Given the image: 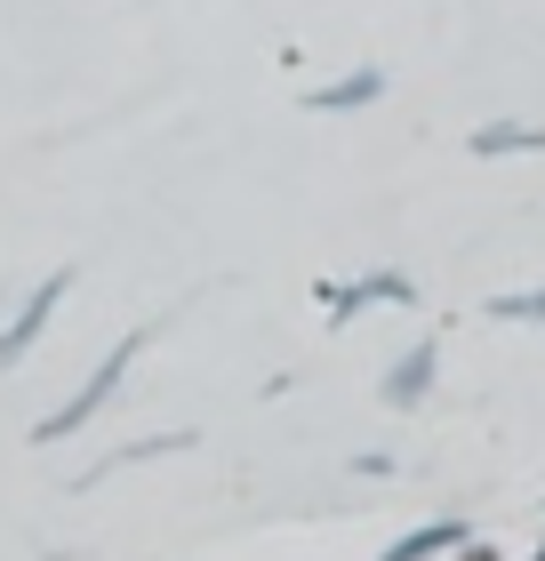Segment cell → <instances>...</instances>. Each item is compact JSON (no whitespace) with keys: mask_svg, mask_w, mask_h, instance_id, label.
Segmentation results:
<instances>
[{"mask_svg":"<svg viewBox=\"0 0 545 561\" xmlns=\"http://www.w3.org/2000/svg\"><path fill=\"white\" fill-rule=\"evenodd\" d=\"M137 345H145V337H121V345L105 353V362H96V369H89V386H81V393H72V401H65V410H57V417H48V425H41V442H48V433H81V425H89L96 410H105V401H113V386H121V377H128V362H137Z\"/></svg>","mask_w":545,"mask_h":561,"instance_id":"cell-1","label":"cell"},{"mask_svg":"<svg viewBox=\"0 0 545 561\" xmlns=\"http://www.w3.org/2000/svg\"><path fill=\"white\" fill-rule=\"evenodd\" d=\"M65 289H72V273H48L41 289H33V305H24V313H16L9 329H0V369H9L16 353H24V345H33L41 329H48V313H57V297H65Z\"/></svg>","mask_w":545,"mask_h":561,"instance_id":"cell-2","label":"cell"},{"mask_svg":"<svg viewBox=\"0 0 545 561\" xmlns=\"http://www.w3.org/2000/svg\"><path fill=\"white\" fill-rule=\"evenodd\" d=\"M377 89H385V81H377V72H353V81H337V89H321V96H314V105H321V113H345V105H370V96H377Z\"/></svg>","mask_w":545,"mask_h":561,"instance_id":"cell-3","label":"cell"},{"mask_svg":"<svg viewBox=\"0 0 545 561\" xmlns=\"http://www.w3.org/2000/svg\"><path fill=\"white\" fill-rule=\"evenodd\" d=\"M465 538V529L457 522H441V529H418V538H401L394 553H385V561H425V553H441V546H457Z\"/></svg>","mask_w":545,"mask_h":561,"instance_id":"cell-4","label":"cell"},{"mask_svg":"<svg viewBox=\"0 0 545 561\" xmlns=\"http://www.w3.org/2000/svg\"><path fill=\"white\" fill-rule=\"evenodd\" d=\"M425 377H433V345H425V353H409V362L394 369V386H385V393H394V401H418V393H425Z\"/></svg>","mask_w":545,"mask_h":561,"instance_id":"cell-5","label":"cell"},{"mask_svg":"<svg viewBox=\"0 0 545 561\" xmlns=\"http://www.w3.org/2000/svg\"><path fill=\"white\" fill-rule=\"evenodd\" d=\"M513 145H545V129H481L474 152H513Z\"/></svg>","mask_w":545,"mask_h":561,"instance_id":"cell-6","label":"cell"},{"mask_svg":"<svg viewBox=\"0 0 545 561\" xmlns=\"http://www.w3.org/2000/svg\"><path fill=\"white\" fill-rule=\"evenodd\" d=\"M498 313H545V297H498Z\"/></svg>","mask_w":545,"mask_h":561,"instance_id":"cell-7","label":"cell"},{"mask_svg":"<svg viewBox=\"0 0 545 561\" xmlns=\"http://www.w3.org/2000/svg\"><path fill=\"white\" fill-rule=\"evenodd\" d=\"M465 561H498V553H465Z\"/></svg>","mask_w":545,"mask_h":561,"instance_id":"cell-8","label":"cell"},{"mask_svg":"<svg viewBox=\"0 0 545 561\" xmlns=\"http://www.w3.org/2000/svg\"><path fill=\"white\" fill-rule=\"evenodd\" d=\"M537 561H545V553H537Z\"/></svg>","mask_w":545,"mask_h":561,"instance_id":"cell-9","label":"cell"}]
</instances>
